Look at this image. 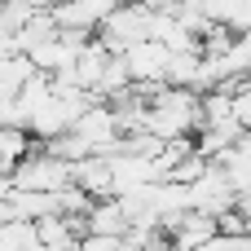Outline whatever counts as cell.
<instances>
[{"label":"cell","mask_w":251,"mask_h":251,"mask_svg":"<svg viewBox=\"0 0 251 251\" xmlns=\"http://www.w3.org/2000/svg\"><path fill=\"white\" fill-rule=\"evenodd\" d=\"M71 181V163L44 154L40 146L31 154H22L13 168H9V190H35V194H53Z\"/></svg>","instance_id":"6da1fadb"},{"label":"cell","mask_w":251,"mask_h":251,"mask_svg":"<svg viewBox=\"0 0 251 251\" xmlns=\"http://www.w3.org/2000/svg\"><path fill=\"white\" fill-rule=\"evenodd\" d=\"M203 18L229 26L234 35H247V26H251V0H203Z\"/></svg>","instance_id":"30bf717a"},{"label":"cell","mask_w":251,"mask_h":251,"mask_svg":"<svg viewBox=\"0 0 251 251\" xmlns=\"http://www.w3.org/2000/svg\"><path fill=\"white\" fill-rule=\"evenodd\" d=\"M31 225H35V247H53V251H75L79 234H84V221L57 216V212H49V216H40Z\"/></svg>","instance_id":"8992f818"},{"label":"cell","mask_w":251,"mask_h":251,"mask_svg":"<svg viewBox=\"0 0 251 251\" xmlns=\"http://www.w3.org/2000/svg\"><path fill=\"white\" fill-rule=\"evenodd\" d=\"M128 229V216H124V207H119V199L110 194V199H93V207L84 212V234H124Z\"/></svg>","instance_id":"9c48e42d"},{"label":"cell","mask_w":251,"mask_h":251,"mask_svg":"<svg viewBox=\"0 0 251 251\" xmlns=\"http://www.w3.org/2000/svg\"><path fill=\"white\" fill-rule=\"evenodd\" d=\"M75 251H119V238L115 234H79Z\"/></svg>","instance_id":"5bb4252c"},{"label":"cell","mask_w":251,"mask_h":251,"mask_svg":"<svg viewBox=\"0 0 251 251\" xmlns=\"http://www.w3.org/2000/svg\"><path fill=\"white\" fill-rule=\"evenodd\" d=\"M115 4H119V0H62V4H53L49 13H53V26H57V31L93 35V31L110 18Z\"/></svg>","instance_id":"277c9868"},{"label":"cell","mask_w":251,"mask_h":251,"mask_svg":"<svg viewBox=\"0 0 251 251\" xmlns=\"http://www.w3.org/2000/svg\"><path fill=\"white\" fill-rule=\"evenodd\" d=\"M71 132L93 150V154H110L115 150V115H110V106L106 101H88L79 115H75V124H71Z\"/></svg>","instance_id":"3957f363"},{"label":"cell","mask_w":251,"mask_h":251,"mask_svg":"<svg viewBox=\"0 0 251 251\" xmlns=\"http://www.w3.org/2000/svg\"><path fill=\"white\" fill-rule=\"evenodd\" d=\"M35 247V225L31 221H4L0 225V251H31Z\"/></svg>","instance_id":"7c38bea8"},{"label":"cell","mask_w":251,"mask_h":251,"mask_svg":"<svg viewBox=\"0 0 251 251\" xmlns=\"http://www.w3.org/2000/svg\"><path fill=\"white\" fill-rule=\"evenodd\" d=\"M119 57H124L132 84H163V75H168V57H172V53H168L159 40H132V44L119 49Z\"/></svg>","instance_id":"7a4b0ae2"},{"label":"cell","mask_w":251,"mask_h":251,"mask_svg":"<svg viewBox=\"0 0 251 251\" xmlns=\"http://www.w3.org/2000/svg\"><path fill=\"white\" fill-rule=\"evenodd\" d=\"M35 150V141H31V132L22 128V124H0V163L4 168H13L22 154H31Z\"/></svg>","instance_id":"8fae6325"},{"label":"cell","mask_w":251,"mask_h":251,"mask_svg":"<svg viewBox=\"0 0 251 251\" xmlns=\"http://www.w3.org/2000/svg\"><path fill=\"white\" fill-rule=\"evenodd\" d=\"M71 185H79L88 199H110V168L106 154H84L79 163H71Z\"/></svg>","instance_id":"ba28073f"},{"label":"cell","mask_w":251,"mask_h":251,"mask_svg":"<svg viewBox=\"0 0 251 251\" xmlns=\"http://www.w3.org/2000/svg\"><path fill=\"white\" fill-rule=\"evenodd\" d=\"M203 172H207V159H203V154H194V150H190V154H185V159H176V163H172V168H168V176H163V181H176V185H190V181H199V176H203Z\"/></svg>","instance_id":"4fadbf2b"},{"label":"cell","mask_w":251,"mask_h":251,"mask_svg":"<svg viewBox=\"0 0 251 251\" xmlns=\"http://www.w3.org/2000/svg\"><path fill=\"white\" fill-rule=\"evenodd\" d=\"M185 190H190V207H194V212H207V216H221L225 207L238 203V194L229 190V181L221 176L216 163H207V172H203L199 181H190Z\"/></svg>","instance_id":"5b68a950"},{"label":"cell","mask_w":251,"mask_h":251,"mask_svg":"<svg viewBox=\"0 0 251 251\" xmlns=\"http://www.w3.org/2000/svg\"><path fill=\"white\" fill-rule=\"evenodd\" d=\"M106 168H110V190H115V194L154 181V168H150L146 154H124V150H119V154H106Z\"/></svg>","instance_id":"52a82bcc"},{"label":"cell","mask_w":251,"mask_h":251,"mask_svg":"<svg viewBox=\"0 0 251 251\" xmlns=\"http://www.w3.org/2000/svg\"><path fill=\"white\" fill-rule=\"evenodd\" d=\"M40 251H53V247H40Z\"/></svg>","instance_id":"9a60e30c"}]
</instances>
